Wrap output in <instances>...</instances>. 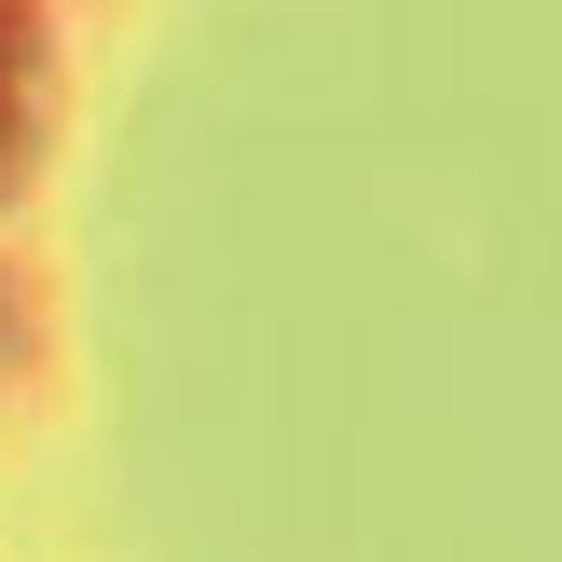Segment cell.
I'll return each mask as SVG.
<instances>
[{
    "label": "cell",
    "instance_id": "obj_1",
    "mask_svg": "<svg viewBox=\"0 0 562 562\" xmlns=\"http://www.w3.org/2000/svg\"><path fill=\"white\" fill-rule=\"evenodd\" d=\"M14 97H27V0H0V151H14Z\"/></svg>",
    "mask_w": 562,
    "mask_h": 562
}]
</instances>
